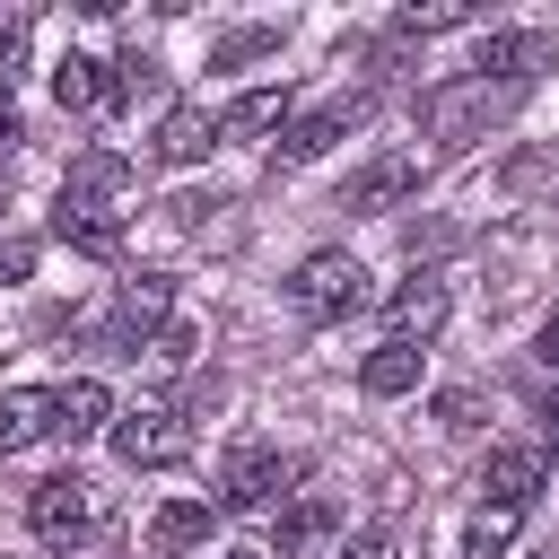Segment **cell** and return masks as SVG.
Listing matches in <instances>:
<instances>
[{
    "instance_id": "7a4b0ae2",
    "label": "cell",
    "mask_w": 559,
    "mask_h": 559,
    "mask_svg": "<svg viewBox=\"0 0 559 559\" xmlns=\"http://www.w3.org/2000/svg\"><path fill=\"white\" fill-rule=\"evenodd\" d=\"M96 524H105V489H96L87 472H52V480H35V489H26V533H35L44 550L87 542Z\"/></svg>"
},
{
    "instance_id": "277c9868",
    "label": "cell",
    "mask_w": 559,
    "mask_h": 559,
    "mask_svg": "<svg viewBox=\"0 0 559 559\" xmlns=\"http://www.w3.org/2000/svg\"><path fill=\"white\" fill-rule=\"evenodd\" d=\"M288 306L306 314V323H349L358 306H367V262L358 253H306L297 262V280H288Z\"/></svg>"
},
{
    "instance_id": "2e32d148",
    "label": "cell",
    "mask_w": 559,
    "mask_h": 559,
    "mask_svg": "<svg viewBox=\"0 0 559 559\" xmlns=\"http://www.w3.org/2000/svg\"><path fill=\"white\" fill-rule=\"evenodd\" d=\"M52 236H61L70 253H96V262H114V253H122V218H114V210H96V201H70V192L52 201Z\"/></svg>"
},
{
    "instance_id": "ba28073f",
    "label": "cell",
    "mask_w": 559,
    "mask_h": 559,
    "mask_svg": "<svg viewBox=\"0 0 559 559\" xmlns=\"http://www.w3.org/2000/svg\"><path fill=\"white\" fill-rule=\"evenodd\" d=\"M419 175H428L419 148H384V157H367V166L341 183V210H349V218H393V210L419 192Z\"/></svg>"
},
{
    "instance_id": "30bf717a",
    "label": "cell",
    "mask_w": 559,
    "mask_h": 559,
    "mask_svg": "<svg viewBox=\"0 0 559 559\" xmlns=\"http://www.w3.org/2000/svg\"><path fill=\"white\" fill-rule=\"evenodd\" d=\"M210 148H218V114H210V105H192V96H175V105L157 114L148 157H157V166H201Z\"/></svg>"
},
{
    "instance_id": "6da1fadb",
    "label": "cell",
    "mask_w": 559,
    "mask_h": 559,
    "mask_svg": "<svg viewBox=\"0 0 559 559\" xmlns=\"http://www.w3.org/2000/svg\"><path fill=\"white\" fill-rule=\"evenodd\" d=\"M515 105V87H489V79H445V87H428L419 96V131L437 140V148H472V140H489V122Z\"/></svg>"
},
{
    "instance_id": "3957f363",
    "label": "cell",
    "mask_w": 559,
    "mask_h": 559,
    "mask_svg": "<svg viewBox=\"0 0 559 559\" xmlns=\"http://www.w3.org/2000/svg\"><path fill=\"white\" fill-rule=\"evenodd\" d=\"M288 480H297V454H280L262 437H236L227 463H218V515H262V507L288 498Z\"/></svg>"
},
{
    "instance_id": "5b68a950",
    "label": "cell",
    "mask_w": 559,
    "mask_h": 559,
    "mask_svg": "<svg viewBox=\"0 0 559 559\" xmlns=\"http://www.w3.org/2000/svg\"><path fill=\"white\" fill-rule=\"evenodd\" d=\"M114 454H122L131 472L183 463V454H192V411H183V402H131V411L114 419Z\"/></svg>"
},
{
    "instance_id": "f1b7e54d",
    "label": "cell",
    "mask_w": 559,
    "mask_h": 559,
    "mask_svg": "<svg viewBox=\"0 0 559 559\" xmlns=\"http://www.w3.org/2000/svg\"><path fill=\"white\" fill-rule=\"evenodd\" d=\"M17 148H26V122H17L9 105H0V157H17Z\"/></svg>"
},
{
    "instance_id": "8992f818",
    "label": "cell",
    "mask_w": 559,
    "mask_h": 559,
    "mask_svg": "<svg viewBox=\"0 0 559 559\" xmlns=\"http://www.w3.org/2000/svg\"><path fill=\"white\" fill-rule=\"evenodd\" d=\"M166 314H175V280L140 271V280H122V288H114V306H105L96 341H105L114 358H140V349H148V341L166 332Z\"/></svg>"
},
{
    "instance_id": "7402d4cb",
    "label": "cell",
    "mask_w": 559,
    "mask_h": 559,
    "mask_svg": "<svg viewBox=\"0 0 559 559\" xmlns=\"http://www.w3.org/2000/svg\"><path fill=\"white\" fill-rule=\"evenodd\" d=\"M515 533H524V507L480 498V507H472V524H463V559H507V550H515Z\"/></svg>"
},
{
    "instance_id": "52a82bcc",
    "label": "cell",
    "mask_w": 559,
    "mask_h": 559,
    "mask_svg": "<svg viewBox=\"0 0 559 559\" xmlns=\"http://www.w3.org/2000/svg\"><path fill=\"white\" fill-rule=\"evenodd\" d=\"M376 114V87H341V96H323L314 114H297L280 140H271V166H306V157H323V148H341L358 122Z\"/></svg>"
},
{
    "instance_id": "4fadbf2b",
    "label": "cell",
    "mask_w": 559,
    "mask_h": 559,
    "mask_svg": "<svg viewBox=\"0 0 559 559\" xmlns=\"http://www.w3.org/2000/svg\"><path fill=\"white\" fill-rule=\"evenodd\" d=\"M114 96H122L114 61H96V52H61V61H52V105H61V114H105Z\"/></svg>"
},
{
    "instance_id": "ac0fdd59",
    "label": "cell",
    "mask_w": 559,
    "mask_h": 559,
    "mask_svg": "<svg viewBox=\"0 0 559 559\" xmlns=\"http://www.w3.org/2000/svg\"><path fill=\"white\" fill-rule=\"evenodd\" d=\"M297 122V96L288 87H245L227 114H218V140H271V131H288Z\"/></svg>"
},
{
    "instance_id": "484cf974",
    "label": "cell",
    "mask_w": 559,
    "mask_h": 559,
    "mask_svg": "<svg viewBox=\"0 0 559 559\" xmlns=\"http://www.w3.org/2000/svg\"><path fill=\"white\" fill-rule=\"evenodd\" d=\"M192 349H201V332H192V323H166L140 358H148V367H192Z\"/></svg>"
},
{
    "instance_id": "4316f807",
    "label": "cell",
    "mask_w": 559,
    "mask_h": 559,
    "mask_svg": "<svg viewBox=\"0 0 559 559\" xmlns=\"http://www.w3.org/2000/svg\"><path fill=\"white\" fill-rule=\"evenodd\" d=\"M437 419L445 428H480V393H437Z\"/></svg>"
},
{
    "instance_id": "1f68e13d",
    "label": "cell",
    "mask_w": 559,
    "mask_h": 559,
    "mask_svg": "<svg viewBox=\"0 0 559 559\" xmlns=\"http://www.w3.org/2000/svg\"><path fill=\"white\" fill-rule=\"evenodd\" d=\"M542 419H550V437H559V384H550V393H542Z\"/></svg>"
},
{
    "instance_id": "d6a6232c",
    "label": "cell",
    "mask_w": 559,
    "mask_h": 559,
    "mask_svg": "<svg viewBox=\"0 0 559 559\" xmlns=\"http://www.w3.org/2000/svg\"><path fill=\"white\" fill-rule=\"evenodd\" d=\"M524 559H559V542H542V550H524Z\"/></svg>"
},
{
    "instance_id": "e0dca14e",
    "label": "cell",
    "mask_w": 559,
    "mask_h": 559,
    "mask_svg": "<svg viewBox=\"0 0 559 559\" xmlns=\"http://www.w3.org/2000/svg\"><path fill=\"white\" fill-rule=\"evenodd\" d=\"M210 524H218V498H166V507L148 515V550H157V559H183V550L210 542Z\"/></svg>"
},
{
    "instance_id": "7c38bea8",
    "label": "cell",
    "mask_w": 559,
    "mask_h": 559,
    "mask_svg": "<svg viewBox=\"0 0 559 559\" xmlns=\"http://www.w3.org/2000/svg\"><path fill=\"white\" fill-rule=\"evenodd\" d=\"M550 480V445H533V437H515V445H489V472H480V489L498 498V507H533V489Z\"/></svg>"
},
{
    "instance_id": "cb8c5ba5",
    "label": "cell",
    "mask_w": 559,
    "mask_h": 559,
    "mask_svg": "<svg viewBox=\"0 0 559 559\" xmlns=\"http://www.w3.org/2000/svg\"><path fill=\"white\" fill-rule=\"evenodd\" d=\"M280 35H288V26H227V35L210 44V70H245V61L280 52Z\"/></svg>"
},
{
    "instance_id": "e575fe53",
    "label": "cell",
    "mask_w": 559,
    "mask_h": 559,
    "mask_svg": "<svg viewBox=\"0 0 559 559\" xmlns=\"http://www.w3.org/2000/svg\"><path fill=\"white\" fill-rule=\"evenodd\" d=\"M0 210H9V201H0Z\"/></svg>"
},
{
    "instance_id": "ffe728a7",
    "label": "cell",
    "mask_w": 559,
    "mask_h": 559,
    "mask_svg": "<svg viewBox=\"0 0 559 559\" xmlns=\"http://www.w3.org/2000/svg\"><path fill=\"white\" fill-rule=\"evenodd\" d=\"M52 437V384H17L0 393V454H26Z\"/></svg>"
},
{
    "instance_id": "44dd1931",
    "label": "cell",
    "mask_w": 559,
    "mask_h": 559,
    "mask_svg": "<svg viewBox=\"0 0 559 559\" xmlns=\"http://www.w3.org/2000/svg\"><path fill=\"white\" fill-rule=\"evenodd\" d=\"M131 175H140V166H131L122 148H79V157H70V175H61V192H70V201H96V210H105V201H114V192H122Z\"/></svg>"
},
{
    "instance_id": "8fae6325",
    "label": "cell",
    "mask_w": 559,
    "mask_h": 559,
    "mask_svg": "<svg viewBox=\"0 0 559 559\" xmlns=\"http://www.w3.org/2000/svg\"><path fill=\"white\" fill-rule=\"evenodd\" d=\"M384 323H393V341L428 349V341L445 332V280H437V271H411V280L384 297Z\"/></svg>"
},
{
    "instance_id": "836d02e7",
    "label": "cell",
    "mask_w": 559,
    "mask_h": 559,
    "mask_svg": "<svg viewBox=\"0 0 559 559\" xmlns=\"http://www.w3.org/2000/svg\"><path fill=\"white\" fill-rule=\"evenodd\" d=\"M218 559H271V550H218Z\"/></svg>"
},
{
    "instance_id": "9c48e42d",
    "label": "cell",
    "mask_w": 559,
    "mask_h": 559,
    "mask_svg": "<svg viewBox=\"0 0 559 559\" xmlns=\"http://www.w3.org/2000/svg\"><path fill=\"white\" fill-rule=\"evenodd\" d=\"M550 61H559V44H550L542 26H489L480 52H472V79H489V87H524V79H542Z\"/></svg>"
},
{
    "instance_id": "f546056e",
    "label": "cell",
    "mask_w": 559,
    "mask_h": 559,
    "mask_svg": "<svg viewBox=\"0 0 559 559\" xmlns=\"http://www.w3.org/2000/svg\"><path fill=\"white\" fill-rule=\"evenodd\" d=\"M533 358H542V367H559V306H550V323H542V341H533Z\"/></svg>"
},
{
    "instance_id": "4dcf8cb0",
    "label": "cell",
    "mask_w": 559,
    "mask_h": 559,
    "mask_svg": "<svg viewBox=\"0 0 559 559\" xmlns=\"http://www.w3.org/2000/svg\"><path fill=\"white\" fill-rule=\"evenodd\" d=\"M349 559H393V542H384V533H367V542H358Z\"/></svg>"
},
{
    "instance_id": "5bb4252c",
    "label": "cell",
    "mask_w": 559,
    "mask_h": 559,
    "mask_svg": "<svg viewBox=\"0 0 559 559\" xmlns=\"http://www.w3.org/2000/svg\"><path fill=\"white\" fill-rule=\"evenodd\" d=\"M114 419H122V411H114V393H105L96 376L52 384V437H70V445H79V437H114Z\"/></svg>"
},
{
    "instance_id": "83f0119b",
    "label": "cell",
    "mask_w": 559,
    "mask_h": 559,
    "mask_svg": "<svg viewBox=\"0 0 559 559\" xmlns=\"http://www.w3.org/2000/svg\"><path fill=\"white\" fill-rule=\"evenodd\" d=\"M0 271L26 280V271H35V236H9V245H0Z\"/></svg>"
},
{
    "instance_id": "9a60e30c",
    "label": "cell",
    "mask_w": 559,
    "mask_h": 559,
    "mask_svg": "<svg viewBox=\"0 0 559 559\" xmlns=\"http://www.w3.org/2000/svg\"><path fill=\"white\" fill-rule=\"evenodd\" d=\"M332 542H341V507L306 489V498L280 507V550H271V559H323Z\"/></svg>"
},
{
    "instance_id": "d4e9b609",
    "label": "cell",
    "mask_w": 559,
    "mask_h": 559,
    "mask_svg": "<svg viewBox=\"0 0 559 559\" xmlns=\"http://www.w3.org/2000/svg\"><path fill=\"white\" fill-rule=\"evenodd\" d=\"M26 44H35V26H26V17H0V105H9V87L26 79Z\"/></svg>"
},
{
    "instance_id": "603a6c76",
    "label": "cell",
    "mask_w": 559,
    "mask_h": 559,
    "mask_svg": "<svg viewBox=\"0 0 559 559\" xmlns=\"http://www.w3.org/2000/svg\"><path fill=\"white\" fill-rule=\"evenodd\" d=\"M454 26H480V0H428V9H402L393 17V44H428V35H454Z\"/></svg>"
},
{
    "instance_id": "d6986e66",
    "label": "cell",
    "mask_w": 559,
    "mask_h": 559,
    "mask_svg": "<svg viewBox=\"0 0 559 559\" xmlns=\"http://www.w3.org/2000/svg\"><path fill=\"white\" fill-rule=\"evenodd\" d=\"M419 367H428V349H411V341H376V349L358 358V393H376V402L419 393Z\"/></svg>"
}]
</instances>
